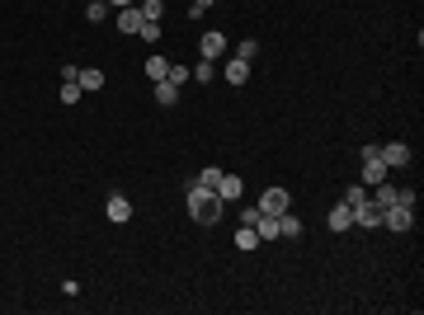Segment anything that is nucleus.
I'll return each mask as SVG.
<instances>
[{"mask_svg":"<svg viewBox=\"0 0 424 315\" xmlns=\"http://www.w3.org/2000/svg\"><path fill=\"white\" fill-rule=\"evenodd\" d=\"M288 207H293L288 189H264V197H259V212H264V217H278V212H288Z\"/></svg>","mask_w":424,"mask_h":315,"instance_id":"7ed1b4c3","label":"nucleus"},{"mask_svg":"<svg viewBox=\"0 0 424 315\" xmlns=\"http://www.w3.org/2000/svg\"><path fill=\"white\" fill-rule=\"evenodd\" d=\"M241 193H246V184H241V174H222V189H217V197H222V202H236Z\"/></svg>","mask_w":424,"mask_h":315,"instance_id":"f8f14e48","label":"nucleus"},{"mask_svg":"<svg viewBox=\"0 0 424 315\" xmlns=\"http://www.w3.org/2000/svg\"><path fill=\"white\" fill-rule=\"evenodd\" d=\"M123 5H137V0H114V10H123Z\"/></svg>","mask_w":424,"mask_h":315,"instance_id":"c756f323","label":"nucleus"},{"mask_svg":"<svg viewBox=\"0 0 424 315\" xmlns=\"http://www.w3.org/2000/svg\"><path fill=\"white\" fill-rule=\"evenodd\" d=\"M151 94H156V104H161V109H174V104H179V85H170V80H156V85H151Z\"/></svg>","mask_w":424,"mask_h":315,"instance_id":"1a4fd4ad","label":"nucleus"},{"mask_svg":"<svg viewBox=\"0 0 424 315\" xmlns=\"http://www.w3.org/2000/svg\"><path fill=\"white\" fill-rule=\"evenodd\" d=\"M254 231H259V240H278V217H264V212H259Z\"/></svg>","mask_w":424,"mask_h":315,"instance_id":"a211bd4d","label":"nucleus"},{"mask_svg":"<svg viewBox=\"0 0 424 315\" xmlns=\"http://www.w3.org/2000/svg\"><path fill=\"white\" fill-rule=\"evenodd\" d=\"M354 226H368V231H377V226H382V207L373 202V197H363V202L354 207Z\"/></svg>","mask_w":424,"mask_h":315,"instance_id":"20e7f679","label":"nucleus"},{"mask_svg":"<svg viewBox=\"0 0 424 315\" xmlns=\"http://www.w3.org/2000/svg\"><path fill=\"white\" fill-rule=\"evenodd\" d=\"M165 71H170V61L161 57V52H151V57H146V76H151V85H156V80H165Z\"/></svg>","mask_w":424,"mask_h":315,"instance_id":"dca6fc26","label":"nucleus"},{"mask_svg":"<svg viewBox=\"0 0 424 315\" xmlns=\"http://www.w3.org/2000/svg\"><path fill=\"white\" fill-rule=\"evenodd\" d=\"M142 24H146V19H142L137 5H123V10H118V33H142Z\"/></svg>","mask_w":424,"mask_h":315,"instance_id":"423d86ee","label":"nucleus"},{"mask_svg":"<svg viewBox=\"0 0 424 315\" xmlns=\"http://www.w3.org/2000/svg\"><path fill=\"white\" fill-rule=\"evenodd\" d=\"M81 99V85L76 80H62V104H76Z\"/></svg>","mask_w":424,"mask_h":315,"instance_id":"393cba45","label":"nucleus"},{"mask_svg":"<svg viewBox=\"0 0 424 315\" xmlns=\"http://www.w3.org/2000/svg\"><path fill=\"white\" fill-rule=\"evenodd\" d=\"M363 197H368V184H354V189H344V197H339V202H349V207H358Z\"/></svg>","mask_w":424,"mask_h":315,"instance_id":"4be33fe9","label":"nucleus"},{"mask_svg":"<svg viewBox=\"0 0 424 315\" xmlns=\"http://www.w3.org/2000/svg\"><path fill=\"white\" fill-rule=\"evenodd\" d=\"M254 245H259V231L254 226H241L236 231V249H254Z\"/></svg>","mask_w":424,"mask_h":315,"instance_id":"aec40b11","label":"nucleus"},{"mask_svg":"<svg viewBox=\"0 0 424 315\" xmlns=\"http://www.w3.org/2000/svg\"><path fill=\"white\" fill-rule=\"evenodd\" d=\"M254 52H259V42H254V38H241V42H236V57H241V61H254Z\"/></svg>","mask_w":424,"mask_h":315,"instance_id":"5701e85b","label":"nucleus"},{"mask_svg":"<svg viewBox=\"0 0 424 315\" xmlns=\"http://www.w3.org/2000/svg\"><path fill=\"white\" fill-rule=\"evenodd\" d=\"M189 217H194L198 226H217V221H222V197L208 193V189H198V184L189 179Z\"/></svg>","mask_w":424,"mask_h":315,"instance_id":"f257e3e1","label":"nucleus"},{"mask_svg":"<svg viewBox=\"0 0 424 315\" xmlns=\"http://www.w3.org/2000/svg\"><path fill=\"white\" fill-rule=\"evenodd\" d=\"M377 156L386 160V169H401V165H410V146L406 141H386V146H377Z\"/></svg>","mask_w":424,"mask_h":315,"instance_id":"39448f33","label":"nucleus"},{"mask_svg":"<svg viewBox=\"0 0 424 315\" xmlns=\"http://www.w3.org/2000/svg\"><path fill=\"white\" fill-rule=\"evenodd\" d=\"M222 174H226V169H212V165H208L194 184H198V189H208V193H217V189H222Z\"/></svg>","mask_w":424,"mask_h":315,"instance_id":"f3484780","label":"nucleus"},{"mask_svg":"<svg viewBox=\"0 0 424 315\" xmlns=\"http://www.w3.org/2000/svg\"><path fill=\"white\" fill-rule=\"evenodd\" d=\"M382 226H386V231H410V226H415V207H401V202L382 207Z\"/></svg>","mask_w":424,"mask_h":315,"instance_id":"f03ea898","label":"nucleus"},{"mask_svg":"<svg viewBox=\"0 0 424 315\" xmlns=\"http://www.w3.org/2000/svg\"><path fill=\"white\" fill-rule=\"evenodd\" d=\"M189 76H194L189 66H170V71H165V80H170V85H189Z\"/></svg>","mask_w":424,"mask_h":315,"instance_id":"b1692460","label":"nucleus"},{"mask_svg":"<svg viewBox=\"0 0 424 315\" xmlns=\"http://www.w3.org/2000/svg\"><path fill=\"white\" fill-rule=\"evenodd\" d=\"M104 212H109V221H118V226H123V221H132V202H127L123 193L109 197V207H104Z\"/></svg>","mask_w":424,"mask_h":315,"instance_id":"9d476101","label":"nucleus"},{"mask_svg":"<svg viewBox=\"0 0 424 315\" xmlns=\"http://www.w3.org/2000/svg\"><path fill=\"white\" fill-rule=\"evenodd\" d=\"M278 236H283V240H302V217H293V207L278 212Z\"/></svg>","mask_w":424,"mask_h":315,"instance_id":"9b49d317","label":"nucleus"},{"mask_svg":"<svg viewBox=\"0 0 424 315\" xmlns=\"http://www.w3.org/2000/svg\"><path fill=\"white\" fill-rule=\"evenodd\" d=\"M212 5H217V0H194V5H189V14H203V10H212Z\"/></svg>","mask_w":424,"mask_h":315,"instance_id":"c85d7f7f","label":"nucleus"},{"mask_svg":"<svg viewBox=\"0 0 424 315\" xmlns=\"http://www.w3.org/2000/svg\"><path fill=\"white\" fill-rule=\"evenodd\" d=\"M194 80H198V85H208V80H217V71H212V61H198V66H194Z\"/></svg>","mask_w":424,"mask_h":315,"instance_id":"a878e982","label":"nucleus"},{"mask_svg":"<svg viewBox=\"0 0 424 315\" xmlns=\"http://www.w3.org/2000/svg\"><path fill=\"white\" fill-rule=\"evenodd\" d=\"M137 10H142V19H156V24H161V14H165V0H137Z\"/></svg>","mask_w":424,"mask_h":315,"instance_id":"6ab92c4d","label":"nucleus"},{"mask_svg":"<svg viewBox=\"0 0 424 315\" xmlns=\"http://www.w3.org/2000/svg\"><path fill=\"white\" fill-rule=\"evenodd\" d=\"M396 202H401V207H415L420 193H415V189H396Z\"/></svg>","mask_w":424,"mask_h":315,"instance_id":"cd10ccee","label":"nucleus"},{"mask_svg":"<svg viewBox=\"0 0 424 315\" xmlns=\"http://www.w3.org/2000/svg\"><path fill=\"white\" fill-rule=\"evenodd\" d=\"M326 226H330V231H349V226H354V207H349V202H335L330 217H326Z\"/></svg>","mask_w":424,"mask_h":315,"instance_id":"0eeeda50","label":"nucleus"},{"mask_svg":"<svg viewBox=\"0 0 424 315\" xmlns=\"http://www.w3.org/2000/svg\"><path fill=\"white\" fill-rule=\"evenodd\" d=\"M137 38L156 42V38H161V24H156V19H146V24H142V33H137Z\"/></svg>","mask_w":424,"mask_h":315,"instance_id":"bb28decb","label":"nucleus"},{"mask_svg":"<svg viewBox=\"0 0 424 315\" xmlns=\"http://www.w3.org/2000/svg\"><path fill=\"white\" fill-rule=\"evenodd\" d=\"M226 52V38L222 33H203V61H217Z\"/></svg>","mask_w":424,"mask_h":315,"instance_id":"4468645a","label":"nucleus"},{"mask_svg":"<svg viewBox=\"0 0 424 315\" xmlns=\"http://www.w3.org/2000/svg\"><path fill=\"white\" fill-rule=\"evenodd\" d=\"M104 14H109V0H90V5H85V19H90V24H99Z\"/></svg>","mask_w":424,"mask_h":315,"instance_id":"412c9836","label":"nucleus"},{"mask_svg":"<svg viewBox=\"0 0 424 315\" xmlns=\"http://www.w3.org/2000/svg\"><path fill=\"white\" fill-rule=\"evenodd\" d=\"M76 85H81V94H94V90H104V71H94V66H85L81 76H76Z\"/></svg>","mask_w":424,"mask_h":315,"instance_id":"ddd939ff","label":"nucleus"},{"mask_svg":"<svg viewBox=\"0 0 424 315\" xmlns=\"http://www.w3.org/2000/svg\"><path fill=\"white\" fill-rule=\"evenodd\" d=\"M226 80H231V85H246V80H250V61L231 57V61H226Z\"/></svg>","mask_w":424,"mask_h":315,"instance_id":"2eb2a0df","label":"nucleus"},{"mask_svg":"<svg viewBox=\"0 0 424 315\" xmlns=\"http://www.w3.org/2000/svg\"><path fill=\"white\" fill-rule=\"evenodd\" d=\"M386 174H391V169H386V160H382V156L363 160V184H368V189H373V184H386Z\"/></svg>","mask_w":424,"mask_h":315,"instance_id":"6e6552de","label":"nucleus"}]
</instances>
